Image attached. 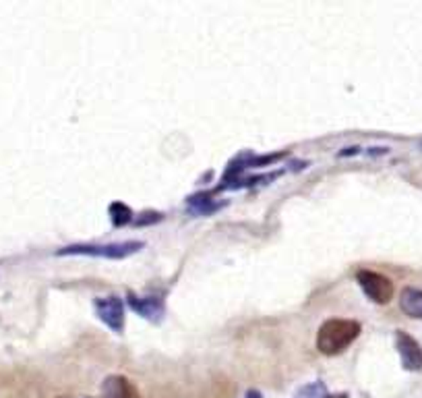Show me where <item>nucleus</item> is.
Segmentation results:
<instances>
[{
  "label": "nucleus",
  "mask_w": 422,
  "mask_h": 398,
  "mask_svg": "<svg viewBox=\"0 0 422 398\" xmlns=\"http://www.w3.org/2000/svg\"><path fill=\"white\" fill-rule=\"evenodd\" d=\"M362 332V326L356 319L333 317L327 319L317 332V348L321 355L335 357L344 352Z\"/></svg>",
  "instance_id": "nucleus-1"
},
{
  "label": "nucleus",
  "mask_w": 422,
  "mask_h": 398,
  "mask_svg": "<svg viewBox=\"0 0 422 398\" xmlns=\"http://www.w3.org/2000/svg\"><path fill=\"white\" fill-rule=\"evenodd\" d=\"M143 249L141 241H123L108 245H71L59 251V255H89V257H106V259H123L127 255Z\"/></svg>",
  "instance_id": "nucleus-2"
},
{
  "label": "nucleus",
  "mask_w": 422,
  "mask_h": 398,
  "mask_svg": "<svg viewBox=\"0 0 422 398\" xmlns=\"http://www.w3.org/2000/svg\"><path fill=\"white\" fill-rule=\"evenodd\" d=\"M356 280L360 284V288L364 290V295L377 303V305H387L391 299H393V292H395V286L393 282L381 274V272H372V270H360L356 274Z\"/></svg>",
  "instance_id": "nucleus-3"
},
{
  "label": "nucleus",
  "mask_w": 422,
  "mask_h": 398,
  "mask_svg": "<svg viewBox=\"0 0 422 398\" xmlns=\"http://www.w3.org/2000/svg\"><path fill=\"white\" fill-rule=\"evenodd\" d=\"M98 317L112 328L114 332H123L125 328V305L118 297H100L94 301Z\"/></svg>",
  "instance_id": "nucleus-4"
},
{
  "label": "nucleus",
  "mask_w": 422,
  "mask_h": 398,
  "mask_svg": "<svg viewBox=\"0 0 422 398\" xmlns=\"http://www.w3.org/2000/svg\"><path fill=\"white\" fill-rule=\"evenodd\" d=\"M395 346H397L399 357H401L403 369H408V371H420L422 369V348L410 334L399 330L395 334Z\"/></svg>",
  "instance_id": "nucleus-5"
},
{
  "label": "nucleus",
  "mask_w": 422,
  "mask_h": 398,
  "mask_svg": "<svg viewBox=\"0 0 422 398\" xmlns=\"http://www.w3.org/2000/svg\"><path fill=\"white\" fill-rule=\"evenodd\" d=\"M102 398H141V394L125 375H108L102 384Z\"/></svg>",
  "instance_id": "nucleus-6"
},
{
  "label": "nucleus",
  "mask_w": 422,
  "mask_h": 398,
  "mask_svg": "<svg viewBox=\"0 0 422 398\" xmlns=\"http://www.w3.org/2000/svg\"><path fill=\"white\" fill-rule=\"evenodd\" d=\"M129 305H131L141 317H147V319H154V321L162 319V315H164V303H162L160 299H154V297L141 299V297H135V295L131 292V295H129Z\"/></svg>",
  "instance_id": "nucleus-7"
},
{
  "label": "nucleus",
  "mask_w": 422,
  "mask_h": 398,
  "mask_svg": "<svg viewBox=\"0 0 422 398\" xmlns=\"http://www.w3.org/2000/svg\"><path fill=\"white\" fill-rule=\"evenodd\" d=\"M399 309L414 319H422V290L405 286L399 295Z\"/></svg>",
  "instance_id": "nucleus-8"
},
{
  "label": "nucleus",
  "mask_w": 422,
  "mask_h": 398,
  "mask_svg": "<svg viewBox=\"0 0 422 398\" xmlns=\"http://www.w3.org/2000/svg\"><path fill=\"white\" fill-rule=\"evenodd\" d=\"M244 398H263V396H261V392H257V390H251V392H249V394H246Z\"/></svg>",
  "instance_id": "nucleus-9"
}]
</instances>
